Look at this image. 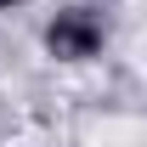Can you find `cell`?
Listing matches in <instances>:
<instances>
[{
	"label": "cell",
	"instance_id": "obj_1",
	"mask_svg": "<svg viewBox=\"0 0 147 147\" xmlns=\"http://www.w3.org/2000/svg\"><path fill=\"white\" fill-rule=\"evenodd\" d=\"M45 45H51V57L79 62V57H91L96 45H102V23H96L91 11H62V17L45 28Z\"/></svg>",
	"mask_w": 147,
	"mask_h": 147
},
{
	"label": "cell",
	"instance_id": "obj_2",
	"mask_svg": "<svg viewBox=\"0 0 147 147\" xmlns=\"http://www.w3.org/2000/svg\"><path fill=\"white\" fill-rule=\"evenodd\" d=\"M0 6H11V0H0Z\"/></svg>",
	"mask_w": 147,
	"mask_h": 147
}]
</instances>
